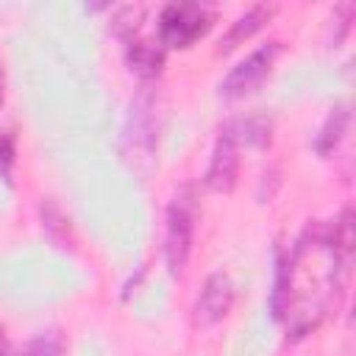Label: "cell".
<instances>
[{"mask_svg":"<svg viewBox=\"0 0 356 356\" xmlns=\"http://www.w3.org/2000/svg\"><path fill=\"white\" fill-rule=\"evenodd\" d=\"M353 248H345L334 239L331 222L306 225L298 236L286 261L278 264L273 312L284 320L289 337L312 334L337 306V298L345 289L348 264Z\"/></svg>","mask_w":356,"mask_h":356,"instance_id":"6da1fadb","label":"cell"},{"mask_svg":"<svg viewBox=\"0 0 356 356\" xmlns=\"http://www.w3.org/2000/svg\"><path fill=\"white\" fill-rule=\"evenodd\" d=\"M195 222H197V192L192 184H184L175 189L164 217V264L172 275H181V270L189 261L195 242Z\"/></svg>","mask_w":356,"mask_h":356,"instance_id":"7a4b0ae2","label":"cell"},{"mask_svg":"<svg viewBox=\"0 0 356 356\" xmlns=\"http://www.w3.org/2000/svg\"><path fill=\"white\" fill-rule=\"evenodd\" d=\"M153 147H156V95L153 89L142 86L128 106V117L122 128V159L134 167H142L150 161Z\"/></svg>","mask_w":356,"mask_h":356,"instance_id":"3957f363","label":"cell"},{"mask_svg":"<svg viewBox=\"0 0 356 356\" xmlns=\"http://www.w3.org/2000/svg\"><path fill=\"white\" fill-rule=\"evenodd\" d=\"M281 53V42H264L256 50H250L242 61H236V67H231V72L222 78L220 83V95L234 100V97H245L253 89L261 86V81L270 75L275 58Z\"/></svg>","mask_w":356,"mask_h":356,"instance_id":"277c9868","label":"cell"},{"mask_svg":"<svg viewBox=\"0 0 356 356\" xmlns=\"http://www.w3.org/2000/svg\"><path fill=\"white\" fill-rule=\"evenodd\" d=\"M211 25V11L200 3H170L159 17L161 42L170 47H189Z\"/></svg>","mask_w":356,"mask_h":356,"instance_id":"5b68a950","label":"cell"},{"mask_svg":"<svg viewBox=\"0 0 356 356\" xmlns=\"http://www.w3.org/2000/svg\"><path fill=\"white\" fill-rule=\"evenodd\" d=\"M236 172H239V142L228 122L214 142L211 161L206 170V186L214 192H228L236 184Z\"/></svg>","mask_w":356,"mask_h":356,"instance_id":"8992f818","label":"cell"},{"mask_svg":"<svg viewBox=\"0 0 356 356\" xmlns=\"http://www.w3.org/2000/svg\"><path fill=\"white\" fill-rule=\"evenodd\" d=\"M234 306V281L228 273L217 270L206 278L197 300H195V323L209 328L214 323H220Z\"/></svg>","mask_w":356,"mask_h":356,"instance_id":"52a82bcc","label":"cell"},{"mask_svg":"<svg viewBox=\"0 0 356 356\" xmlns=\"http://www.w3.org/2000/svg\"><path fill=\"white\" fill-rule=\"evenodd\" d=\"M270 14H273L270 6H253V8H248L245 14H239V17L228 25L225 36L220 39V50H231V47H236V42H242V39H248L253 31H259V28L270 19Z\"/></svg>","mask_w":356,"mask_h":356,"instance_id":"ba28073f","label":"cell"},{"mask_svg":"<svg viewBox=\"0 0 356 356\" xmlns=\"http://www.w3.org/2000/svg\"><path fill=\"white\" fill-rule=\"evenodd\" d=\"M348 120H350V111H348L345 103L331 108V114L325 117V122L320 125L317 139H314V150H317L320 156H328V153L342 142V136H345V131H348Z\"/></svg>","mask_w":356,"mask_h":356,"instance_id":"9c48e42d","label":"cell"},{"mask_svg":"<svg viewBox=\"0 0 356 356\" xmlns=\"http://www.w3.org/2000/svg\"><path fill=\"white\" fill-rule=\"evenodd\" d=\"M128 64L142 78H156L164 64V50L150 42H128Z\"/></svg>","mask_w":356,"mask_h":356,"instance_id":"30bf717a","label":"cell"},{"mask_svg":"<svg viewBox=\"0 0 356 356\" xmlns=\"http://www.w3.org/2000/svg\"><path fill=\"white\" fill-rule=\"evenodd\" d=\"M234 134H236V142H248L253 147H267L270 145V131H273V122L264 117V114H250L239 122H231Z\"/></svg>","mask_w":356,"mask_h":356,"instance_id":"8fae6325","label":"cell"},{"mask_svg":"<svg viewBox=\"0 0 356 356\" xmlns=\"http://www.w3.org/2000/svg\"><path fill=\"white\" fill-rule=\"evenodd\" d=\"M142 17H145V8H142V6H120V8L114 11V17H111V31H114L120 39H131L134 31L139 28Z\"/></svg>","mask_w":356,"mask_h":356,"instance_id":"7c38bea8","label":"cell"},{"mask_svg":"<svg viewBox=\"0 0 356 356\" xmlns=\"http://www.w3.org/2000/svg\"><path fill=\"white\" fill-rule=\"evenodd\" d=\"M17 356H64V339L56 331L33 337Z\"/></svg>","mask_w":356,"mask_h":356,"instance_id":"4fadbf2b","label":"cell"},{"mask_svg":"<svg viewBox=\"0 0 356 356\" xmlns=\"http://www.w3.org/2000/svg\"><path fill=\"white\" fill-rule=\"evenodd\" d=\"M14 161V142L11 136H0V172L8 175V167Z\"/></svg>","mask_w":356,"mask_h":356,"instance_id":"5bb4252c","label":"cell"},{"mask_svg":"<svg viewBox=\"0 0 356 356\" xmlns=\"http://www.w3.org/2000/svg\"><path fill=\"white\" fill-rule=\"evenodd\" d=\"M3 86H6V75H3V61H0V103H3Z\"/></svg>","mask_w":356,"mask_h":356,"instance_id":"9a60e30c","label":"cell"},{"mask_svg":"<svg viewBox=\"0 0 356 356\" xmlns=\"http://www.w3.org/2000/svg\"><path fill=\"white\" fill-rule=\"evenodd\" d=\"M0 356H6V350H3V345H0Z\"/></svg>","mask_w":356,"mask_h":356,"instance_id":"2e32d148","label":"cell"}]
</instances>
